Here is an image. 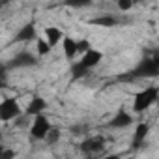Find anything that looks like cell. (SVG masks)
Listing matches in <instances>:
<instances>
[{
	"mask_svg": "<svg viewBox=\"0 0 159 159\" xmlns=\"http://www.w3.org/2000/svg\"><path fill=\"white\" fill-rule=\"evenodd\" d=\"M157 101H159V88L157 86H148V88L139 90L135 94L133 103H131V111L137 112V114H142L144 111H148Z\"/></svg>",
	"mask_w": 159,
	"mask_h": 159,
	"instance_id": "2",
	"label": "cell"
},
{
	"mask_svg": "<svg viewBox=\"0 0 159 159\" xmlns=\"http://www.w3.org/2000/svg\"><path fill=\"white\" fill-rule=\"evenodd\" d=\"M51 52H52V47L47 43V39L45 38H38V41H36V56L38 58H47Z\"/></svg>",
	"mask_w": 159,
	"mask_h": 159,
	"instance_id": "15",
	"label": "cell"
},
{
	"mask_svg": "<svg viewBox=\"0 0 159 159\" xmlns=\"http://www.w3.org/2000/svg\"><path fill=\"white\" fill-rule=\"evenodd\" d=\"M90 23L96 25V26H101V28H112V26H118L120 25V19L114 13H103V15L94 17Z\"/></svg>",
	"mask_w": 159,
	"mask_h": 159,
	"instance_id": "14",
	"label": "cell"
},
{
	"mask_svg": "<svg viewBox=\"0 0 159 159\" xmlns=\"http://www.w3.org/2000/svg\"><path fill=\"white\" fill-rule=\"evenodd\" d=\"M133 124V114L129 111H124L120 109L118 112H114V116L107 122V127L109 129H125Z\"/></svg>",
	"mask_w": 159,
	"mask_h": 159,
	"instance_id": "8",
	"label": "cell"
},
{
	"mask_svg": "<svg viewBox=\"0 0 159 159\" xmlns=\"http://www.w3.org/2000/svg\"><path fill=\"white\" fill-rule=\"evenodd\" d=\"M98 159H122L118 153H107V155H103V157H98Z\"/></svg>",
	"mask_w": 159,
	"mask_h": 159,
	"instance_id": "19",
	"label": "cell"
},
{
	"mask_svg": "<svg viewBox=\"0 0 159 159\" xmlns=\"http://www.w3.org/2000/svg\"><path fill=\"white\" fill-rule=\"evenodd\" d=\"M0 159H15V152H11L10 148H4L0 152Z\"/></svg>",
	"mask_w": 159,
	"mask_h": 159,
	"instance_id": "18",
	"label": "cell"
},
{
	"mask_svg": "<svg viewBox=\"0 0 159 159\" xmlns=\"http://www.w3.org/2000/svg\"><path fill=\"white\" fill-rule=\"evenodd\" d=\"M25 116V109L19 105V101L15 98H4L0 103V120L2 122H13Z\"/></svg>",
	"mask_w": 159,
	"mask_h": 159,
	"instance_id": "4",
	"label": "cell"
},
{
	"mask_svg": "<svg viewBox=\"0 0 159 159\" xmlns=\"http://www.w3.org/2000/svg\"><path fill=\"white\" fill-rule=\"evenodd\" d=\"M45 111H47V101L43 98H39V96H34V98H30V101H28V105L25 109V116L36 118V116L45 114Z\"/></svg>",
	"mask_w": 159,
	"mask_h": 159,
	"instance_id": "11",
	"label": "cell"
},
{
	"mask_svg": "<svg viewBox=\"0 0 159 159\" xmlns=\"http://www.w3.org/2000/svg\"><path fill=\"white\" fill-rule=\"evenodd\" d=\"M157 75H159V56H152V58L140 60L137 67L127 73V77H122V81H135V79L157 77Z\"/></svg>",
	"mask_w": 159,
	"mask_h": 159,
	"instance_id": "3",
	"label": "cell"
},
{
	"mask_svg": "<svg viewBox=\"0 0 159 159\" xmlns=\"http://www.w3.org/2000/svg\"><path fill=\"white\" fill-rule=\"evenodd\" d=\"M62 51H64L66 60L75 62L77 56H81V45H79V39H75L71 36H66L64 41H62Z\"/></svg>",
	"mask_w": 159,
	"mask_h": 159,
	"instance_id": "10",
	"label": "cell"
},
{
	"mask_svg": "<svg viewBox=\"0 0 159 159\" xmlns=\"http://www.w3.org/2000/svg\"><path fill=\"white\" fill-rule=\"evenodd\" d=\"M51 131H52V124H51V120L45 114L32 118V124L28 127V133H30V137L34 140H43L45 142V139L49 137Z\"/></svg>",
	"mask_w": 159,
	"mask_h": 159,
	"instance_id": "5",
	"label": "cell"
},
{
	"mask_svg": "<svg viewBox=\"0 0 159 159\" xmlns=\"http://www.w3.org/2000/svg\"><path fill=\"white\" fill-rule=\"evenodd\" d=\"M43 38L47 39V43L54 49L58 43L62 45V41H64V38H66V34H64V30L62 28H58V26H45L43 28Z\"/></svg>",
	"mask_w": 159,
	"mask_h": 159,
	"instance_id": "13",
	"label": "cell"
},
{
	"mask_svg": "<svg viewBox=\"0 0 159 159\" xmlns=\"http://www.w3.org/2000/svg\"><path fill=\"white\" fill-rule=\"evenodd\" d=\"M148 135H150V124H148V122H139V124L135 125V131H133L131 146H133V148H140V146L146 142Z\"/></svg>",
	"mask_w": 159,
	"mask_h": 159,
	"instance_id": "12",
	"label": "cell"
},
{
	"mask_svg": "<svg viewBox=\"0 0 159 159\" xmlns=\"http://www.w3.org/2000/svg\"><path fill=\"white\" fill-rule=\"evenodd\" d=\"M13 41H17V43L38 41V28H36V25H34V23H26V25H23V26L15 32Z\"/></svg>",
	"mask_w": 159,
	"mask_h": 159,
	"instance_id": "9",
	"label": "cell"
},
{
	"mask_svg": "<svg viewBox=\"0 0 159 159\" xmlns=\"http://www.w3.org/2000/svg\"><path fill=\"white\" fill-rule=\"evenodd\" d=\"M105 146H107V140L103 135H86V139L81 142V150L84 153H90V155L103 152Z\"/></svg>",
	"mask_w": 159,
	"mask_h": 159,
	"instance_id": "6",
	"label": "cell"
},
{
	"mask_svg": "<svg viewBox=\"0 0 159 159\" xmlns=\"http://www.w3.org/2000/svg\"><path fill=\"white\" fill-rule=\"evenodd\" d=\"M133 6H135L133 2H125V0H120V2L116 4V8H118L120 11H129V10H131Z\"/></svg>",
	"mask_w": 159,
	"mask_h": 159,
	"instance_id": "17",
	"label": "cell"
},
{
	"mask_svg": "<svg viewBox=\"0 0 159 159\" xmlns=\"http://www.w3.org/2000/svg\"><path fill=\"white\" fill-rule=\"evenodd\" d=\"M58 140H60V131L52 127V131L49 133V137L45 139V142H47V144H54V142H58Z\"/></svg>",
	"mask_w": 159,
	"mask_h": 159,
	"instance_id": "16",
	"label": "cell"
},
{
	"mask_svg": "<svg viewBox=\"0 0 159 159\" xmlns=\"http://www.w3.org/2000/svg\"><path fill=\"white\" fill-rule=\"evenodd\" d=\"M38 64V56L36 54H32V52H28V51H21V52H17L13 58H11V62L10 64H4L6 67H34Z\"/></svg>",
	"mask_w": 159,
	"mask_h": 159,
	"instance_id": "7",
	"label": "cell"
},
{
	"mask_svg": "<svg viewBox=\"0 0 159 159\" xmlns=\"http://www.w3.org/2000/svg\"><path fill=\"white\" fill-rule=\"evenodd\" d=\"M101 60H103V52L99 49H94L92 47L90 51H86L81 58L73 64V69H71L73 79H81V77L88 75L94 67H98L101 64Z\"/></svg>",
	"mask_w": 159,
	"mask_h": 159,
	"instance_id": "1",
	"label": "cell"
}]
</instances>
